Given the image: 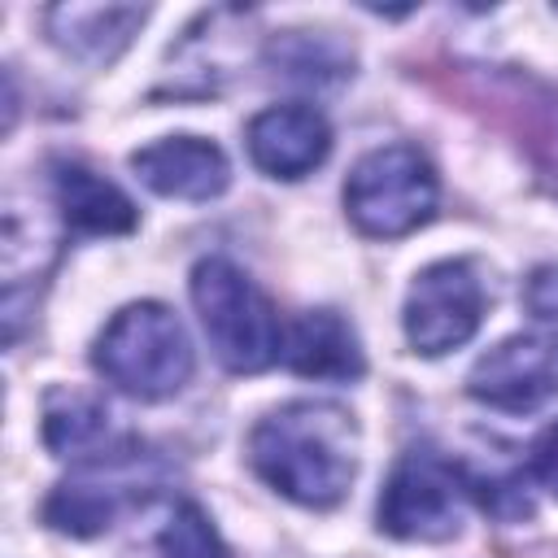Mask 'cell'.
<instances>
[{"instance_id":"cell-11","label":"cell","mask_w":558,"mask_h":558,"mask_svg":"<svg viewBox=\"0 0 558 558\" xmlns=\"http://www.w3.org/2000/svg\"><path fill=\"white\" fill-rule=\"evenodd\" d=\"M283 362L310 379H357L366 371L353 327L336 310H310L283 331Z\"/></svg>"},{"instance_id":"cell-10","label":"cell","mask_w":558,"mask_h":558,"mask_svg":"<svg viewBox=\"0 0 558 558\" xmlns=\"http://www.w3.org/2000/svg\"><path fill=\"white\" fill-rule=\"evenodd\" d=\"M131 170L157 196H179V201H209L231 179L227 153L214 140H201V135L157 140V144H148L131 157Z\"/></svg>"},{"instance_id":"cell-8","label":"cell","mask_w":558,"mask_h":558,"mask_svg":"<svg viewBox=\"0 0 558 558\" xmlns=\"http://www.w3.org/2000/svg\"><path fill=\"white\" fill-rule=\"evenodd\" d=\"M466 392L493 410H536L549 397H558V336H510L497 349H488L471 375H466Z\"/></svg>"},{"instance_id":"cell-17","label":"cell","mask_w":558,"mask_h":558,"mask_svg":"<svg viewBox=\"0 0 558 558\" xmlns=\"http://www.w3.org/2000/svg\"><path fill=\"white\" fill-rule=\"evenodd\" d=\"M527 471H532L536 484H545V488L558 497V423H549V427L532 440V449H527Z\"/></svg>"},{"instance_id":"cell-5","label":"cell","mask_w":558,"mask_h":558,"mask_svg":"<svg viewBox=\"0 0 558 558\" xmlns=\"http://www.w3.org/2000/svg\"><path fill=\"white\" fill-rule=\"evenodd\" d=\"M148 493H153V475H144L140 449L126 445L118 453H92V462H83L70 480H61L44 501V519L70 536H100L105 527H113V519L126 506L144 501Z\"/></svg>"},{"instance_id":"cell-7","label":"cell","mask_w":558,"mask_h":558,"mask_svg":"<svg viewBox=\"0 0 558 558\" xmlns=\"http://www.w3.org/2000/svg\"><path fill=\"white\" fill-rule=\"evenodd\" d=\"M484 318V283L471 262H436L418 270L405 296V336L418 353L436 357L475 336Z\"/></svg>"},{"instance_id":"cell-2","label":"cell","mask_w":558,"mask_h":558,"mask_svg":"<svg viewBox=\"0 0 558 558\" xmlns=\"http://www.w3.org/2000/svg\"><path fill=\"white\" fill-rule=\"evenodd\" d=\"M192 301L209 349L227 371H266L283 353V323L266 292L227 257H205L192 270Z\"/></svg>"},{"instance_id":"cell-6","label":"cell","mask_w":558,"mask_h":558,"mask_svg":"<svg viewBox=\"0 0 558 558\" xmlns=\"http://www.w3.org/2000/svg\"><path fill=\"white\" fill-rule=\"evenodd\" d=\"M458 523H462L458 466L436 453H405L379 493V527L397 541H449Z\"/></svg>"},{"instance_id":"cell-15","label":"cell","mask_w":558,"mask_h":558,"mask_svg":"<svg viewBox=\"0 0 558 558\" xmlns=\"http://www.w3.org/2000/svg\"><path fill=\"white\" fill-rule=\"evenodd\" d=\"M161 558H227V545L209 514L196 501H183L161 532Z\"/></svg>"},{"instance_id":"cell-18","label":"cell","mask_w":558,"mask_h":558,"mask_svg":"<svg viewBox=\"0 0 558 558\" xmlns=\"http://www.w3.org/2000/svg\"><path fill=\"white\" fill-rule=\"evenodd\" d=\"M523 301H527V310H532L536 318L558 323V266H541V270H532L527 288H523Z\"/></svg>"},{"instance_id":"cell-16","label":"cell","mask_w":558,"mask_h":558,"mask_svg":"<svg viewBox=\"0 0 558 558\" xmlns=\"http://www.w3.org/2000/svg\"><path fill=\"white\" fill-rule=\"evenodd\" d=\"M323 39L314 44V35H288L283 44H275V61H279V70L288 74V78H296V83H318L323 78V70H327V61H323Z\"/></svg>"},{"instance_id":"cell-12","label":"cell","mask_w":558,"mask_h":558,"mask_svg":"<svg viewBox=\"0 0 558 558\" xmlns=\"http://www.w3.org/2000/svg\"><path fill=\"white\" fill-rule=\"evenodd\" d=\"M57 187V205L61 218L74 231H92V235H122L135 227V205L96 170H87L83 161H61L52 174Z\"/></svg>"},{"instance_id":"cell-3","label":"cell","mask_w":558,"mask_h":558,"mask_svg":"<svg viewBox=\"0 0 558 558\" xmlns=\"http://www.w3.org/2000/svg\"><path fill=\"white\" fill-rule=\"evenodd\" d=\"M96 371L140 401L174 397L192 375V344L174 310L157 301L126 305L109 318L92 353Z\"/></svg>"},{"instance_id":"cell-14","label":"cell","mask_w":558,"mask_h":558,"mask_svg":"<svg viewBox=\"0 0 558 558\" xmlns=\"http://www.w3.org/2000/svg\"><path fill=\"white\" fill-rule=\"evenodd\" d=\"M109 410L87 392H52L44 405V445L57 458H92L105 440Z\"/></svg>"},{"instance_id":"cell-4","label":"cell","mask_w":558,"mask_h":558,"mask_svg":"<svg viewBox=\"0 0 558 558\" xmlns=\"http://www.w3.org/2000/svg\"><path fill=\"white\" fill-rule=\"evenodd\" d=\"M344 209L366 235H405L436 209V170L410 144L375 148L353 166L344 183Z\"/></svg>"},{"instance_id":"cell-13","label":"cell","mask_w":558,"mask_h":558,"mask_svg":"<svg viewBox=\"0 0 558 558\" xmlns=\"http://www.w3.org/2000/svg\"><path fill=\"white\" fill-rule=\"evenodd\" d=\"M144 22V9L131 4H57L48 9V35L87 61H109L131 31Z\"/></svg>"},{"instance_id":"cell-9","label":"cell","mask_w":558,"mask_h":558,"mask_svg":"<svg viewBox=\"0 0 558 558\" xmlns=\"http://www.w3.org/2000/svg\"><path fill=\"white\" fill-rule=\"evenodd\" d=\"M248 153L275 179H301L331 153V126L310 105H270L248 122Z\"/></svg>"},{"instance_id":"cell-1","label":"cell","mask_w":558,"mask_h":558,"mask_svg":"<svg viewBox=\"0 0 558 558\" xmlns=\"http://www.w3.org/2000/svg\"><path fill=\"white\" fill-rule=\"evenodd\" d=\"M248 462L275 493L327 510L349 493L357 471L353 418L327 401H292L253 427Z\"/></svg>"}]
</instances>
